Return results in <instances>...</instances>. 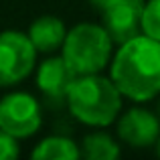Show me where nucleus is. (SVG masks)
I'll use <instances>...</instances> for the list:
<instances>
[{"label":"nucleus","instance_id":"obj_13","mask_svg":"<svg viewBox=\"0 0 160 160\" xmlns=\"http://www.w3.org/2000/svg\"><path fill=\"white\" fill-rule=\"evenodd\" d=\"M18 138H14L12 134L0 130V160H14L20 154L18 150Z\"/></svg>","mask_w":160,"mask_h":160},{"label":"nucleus","instance_id":"obj_9","mask_svg":"<svg viewBox=\"0 0 160 160\" xmlns=\"http://www.w3.org/2000/svg\"><path fill=\"white\" fill-rule=\"evenodd\" d=\"M27 35L32 41V45L37 47V51L53 53L63 47L65 37H67V28L61 18H57L53 14H45V16H39L28 27Z\"/></svg>","mask_w":160,"mask_h":160},{"label":"nucleus","instance_id":"obj_8","mask_svg":"<svg viewBox=\"0 0 160 160\" xmlns=\"http://www.w3.org/2000/svg\"><path fill=\"white\" fill-rule=\"evenodd\" d=\"M79 75L67 65L63 57H51L47 61L41 63L37 69V85H39L41 93L53 103H59L67 99L71 85L75 83Z\"/></svg>","mask_w":160,"mask_h":160},{"label":"nucleus","instance_id":"obj_10","mask_svg":"<svg viewBox=\"0 0 160 160\" xmlns=\"http://www.w3.org/2000/svg\"><path fill=\"white\" fill-rule=\"evenodd\" d=\"M37 160H77L81 156V150L77 148L73 140L65 136H51L45 138L31 154Z\"/></svg>","mask_w":160,"mask_h":160},{"label":"nucleus","instance_id":"obj_6","mask_svg":"<svg viewBox=\"0 0 160 160\" xmlns=\"http://www.w3.org/2000/svg\"><path fill=\"white\" fill-rule=\"evenodd\" d=\"M144 0H113L103 8V27L113 39L122 45L134 37L142 35V12Z\"/></svg>","mask_w":160,"mask_h":160},{"label":"nucleus","instance_id":"obj_1","mask_svg":"<svg viewBox=\"0 0 160 160\" xmlns=\"http://www.w3.org/2000/svg\"><path fill=\"white\" fill-rule=\"evenodd\" d=\"M109 77L132 102L160 95V41L142 32L122 43L112 59Z\"/></svg>","mask_w":160,"mask_h":160},{"label":"nucleus","instance_id":"obj_5","mask_svg":"<svg viewBox=\"0 0 160 160\" xmlns=\"http://www.w3.org/2000/svg\"><path fill=\"white\" fill-rule=\"evenodd\" d=\"M41 124V106L31 93L14 91L0 99V130L20 140L37 134Z\"/></svg>","mask_w":160,"mask_h":160},{"label":"nucleus","instance_id":"obj_12","mask_svg":"<svg viewBox=\"0 0 160 160\" xmlns=\"http://www.w3.org/2000/svg\"><path fill=\"white\" fill-rule=\"evenodd\" d=\"M142 32L160 41V0H148L142 12Z\"/></svg>","mask_w":160,"mask_h":160},{"label":"nucleus","instance_id":"obj_11","mask_svg":"<svg viewBox=\"0 0 160 160\" xmlns=\"http://www.w3.org/2000/svg\"><path fill=\"white\" fill-rule=\"evenodd\" d=\"M83 154L89 160H116L120 156V146L108 134L95 132L85 136L83 140Z\"/></svg>","mask_w":160,"mask_h":160},{"label":"nucleus","instance_id":"obj_7","mask_svg":"<svg viewBox=\"0 0 160 160\" xmlns=\"http://www.w3.org/2000/svg\"><path fill=\"white\" fill-rule=\"evenodd\" d=\"M118 136L132 148H148L160 138V118L142 108H132L118 122Z\"/></svg>","mask_w":160,"mask_h":160},{"label":"nucleus","instance_id":"obj_3","mask_svg":"<svg viewBox=\"0 0 160 160\" xmlns=\"http://www.w3.org/2000/svg\"><path fill=\"white\" fill-rule=\"evenodd\" d=\"M113 39L106 27L93 22H81L67 31L61 57L77 75L99 73L112 59Z\"/></svg>","mask_w":160,"mask_h":160},{"label":"nucleus","instance_id":"obj_14","mask_svg":"<svg viewBox=\"0 0 160 160\" xmlns=\"http://www.w3.org/2000/svg\"><path fill=\"white\" fill-rule=\"evenodd\" d=\"M156 152H158V156H160V138H158V142H156Z\"/></svg>","mask_w":160,"mask_h":160},{"label":"nucleus","instance_id":"obj_15","mask_svg":"<svg viewBox=\"0 0 160 160\" xmlns=\"http://www.w3.org/2000/svg\"><path fill=\"white\" fill-rule=\"evenodd\" d=\"M158 118H160V102H158Z\"/></svg>","mask_w":160,"mask_h":160},{"label":"nucleus","instance_id":"obj_2","mask_svg":"<svg viewBox=\"0 0 160 160\" xmlns=\"http://www.w3.org/2000/svg\"><path fill=\"white\" fill-rule=\"evenodd\" d=\"M67 106L75 120L85 126L103 128L116 122L122 109V91L112 77L102 75H79L67 93Z\"/></svg>","mask_w":160,"mask_h":160},{"label":"nucleus","instance_id":"obj_4","mask_svg":"<svg viewBox=\"0 0 160 160\" xmlns=\"http://www.w3.org/2000/svg\"><path fill=\"white\" fill-rule=\"evenodd\" d=\"M37 53L28 35L18 31L0 32V85L10 87L24 81L35 71Z\"/></svg>","mask_w":160,"mask_h":160}]
</instances>
